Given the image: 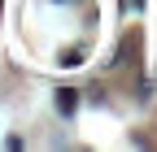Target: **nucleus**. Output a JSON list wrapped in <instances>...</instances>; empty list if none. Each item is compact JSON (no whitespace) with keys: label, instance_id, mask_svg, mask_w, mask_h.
Segmentation results:
<instances>
[{"label":"nucleus","instance_id":"1","mask_svg":"<svg viewBox=\"0 0 157 152\" xmlns=\"http://www.w3.org/2000/svg\"><path fill=\"white\" fill-rule=\"evenodd\" d=\"M57 109H61V113H74V109H78V91L61 87V91H57Z\"/></svg>","mask_w":157,"mask_h":152}]
</instances>
